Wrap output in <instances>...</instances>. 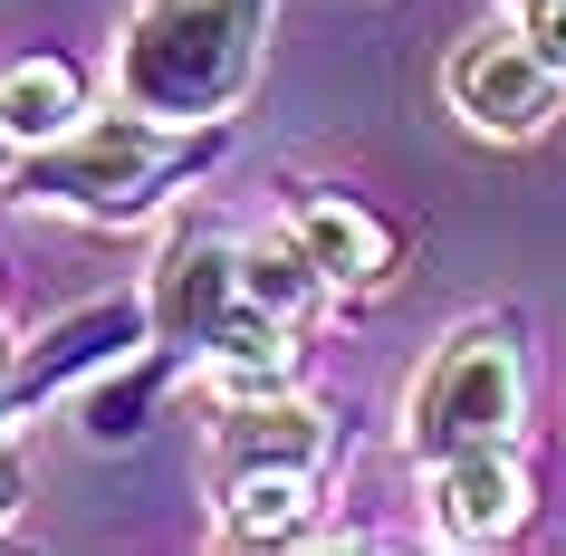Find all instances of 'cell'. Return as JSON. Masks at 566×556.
I'll return each mask as SVG.
<instances>
[{
  "label": "cell",
  "instance_id": "1",
  "mask_svg": "<svg viewBox=\"0 0 566 556\" xmlns=\"http://www.w3.org/2000/svg\"><path fill=\"white\" fill-rule=\"evenodd\" d=\"M240 240H250V231H231V221L192 211V221H174V231H164V250H154V269H145L154 346H174L211 403H240V394H289V384L307 375V346H298L307 326H279L260 297H250Z\"/></svg>",
  "mask_w": 566,
  "mask_h": 556
},
{
  "label": "cell",
  "instance_id": "2",
  "mask_svg": "<svg viewBox=\"0 0 566 556\" xmlns=\"http://www.w3.org/2000/svg\"><path fill=\"white\" fill-rule=\"evenodd\" d=\"M231 154V116H154V106H96L87 125H67L59 145H30L10 174V202L67 211L87 231H135L154 211H174L192 182Z\"/></svg>",
  "mask_w": 566,
  "mask_h": 556
},
{
  "label": "cell",
  "instance_id": "3",
  "mask_svg": "<svg viewBox=\"0 0 566 556\" xmlns=\"http://www.w3.org/2000/svg\"><path fill=\"white\" fill-rule=\"evenodd\" d=\"M279 0H135V20L116 30V67L106 87L154 116H231L250 77H260V39Z\"/></svg>",
  "mask_w": 566,
  "mask_h": 556
},
{
  "label": "cell",
  "instance_id": "4",
  "mask_svg": "<svg viewBox=\"0 0 566 556\" xmlns=\"http://www.w3.org/2000/svg\"><path fill=\"white\" fill-rule=\"evenodd\" d=\"M528 432V346L518 317H461L403 394V451L422 470L461 451H509Z\"/></svg>",
  "mask_w": 566,
  "mask_h": 556
},
{
  "label": "cell",
  "instance_id": "5",
  "mask_svg": "<svg viewBox=\"0 0 566 556\" xmlns=\"http://www.w3.org/2000/svg\"><path fill=\"white\" fill-rule=\"evenodd\" d=\"M442 106L471 125L480 145H528V135L557 125L566 77L537 59V39L509 20V30H471V39L442 59Z\"/></svg>",
  "mask_w": 566,
  "mask_h": 556
},
{
  "label": "cell",
  "instance_id": "6",
  "mask_svg": "<svg viewBox=\"0 0 566 556\" xmlns=\"http://www.w3.org/2000/svg\"><path fill=\"white\" fill-rule=\"evenodd\" d=\"M145 346H154V307H145V289L67 307V317H49L30 346H20V365H10V394H0V422L20 432V422H39L59 394L96 384L106 365H125V355H145Z\"/></svg>",
  "mask_w": 566,
  "mask_h": 556
},
{
  "label": "cell",
  "instance_id": "7",
  "mask_svg": "<svg viewBox=\"0 0 566 556\" xmlns=\"http://www.w3.org/2000/svg\"><path fill=\"white\" fill-rule=\"evenodd\" d=\"M289 231L307 240V260L327 269L336 297H375V289H394V269H403V221H385V211L365 202V192H346V182H298V192H289Z\"/></svg>",
  "mask_w": 566,
  "mask_h": 556
},
{
  "label": "cell",
  "instance_id": "8",
  "mask_svg": "<svg viewBox=\"0 0 566 556\" xmlns=\"http://www.w3.org/2000/svg\"><path fill=\"white\" fill-rule=\"evenodd\" d=\"M528 461H518V441L509 451H461V461H432L422 480V527L442 537V547H509L518 527H528Z\"/></svg>",
  "mask_w": 566,
  "mask_h": 556
},
{
  "label": "cell",
  "instance_id": "9",
  "mask_svg": "<svg viewBox=\"0 0 566 556\" xmlns=\"http://www.w3.org/2000/svg\"><path fill=\"white\" fill-rule=\"evenodd\" d=\"M327 461H336V422L298 384L211 403V480H231V470H327Z\"/></svg>",
  "mask_w": 566,
  "mask_h": 556
},
{
  "label": "cell",
  "instance_id": "10",
  "mask_svg": "<svg viewBox=\"0 0 566 556\" xmlns=\"http://www.w3.org/2000/svg\"><path fill=\"white\" fill-rule=\"evenodd\" d=\"M317 480L327 470H231V480H211V537L221 547H298L317 527Z\"/></svg>",
  "mask_w": 566,
  "mask_h": 556
},
{
  "label": "cell",
  "instance_id": "11",
  "mask_svg": "<svg viewBox=\"0 0 566 556\" xmlns=\"http://www.w3.org/2000/svg\"><path fill=\"white\" fill-rule=\"evenodd\" d=\"M192 375L174 346H145V355H125V365H106V375L77 394V441L87 451H125V441H145L154 432V403L174 394V384Z\"/></svg>",
  "mask_w": 566,
  "mask_h": 556
},
{
  "label": "cell",
  "instance_id": "12",
  "mask_svg": "<svg viewBox=\"0 0 566 556\" xmlns=\"http://www.w3.org/2000/svg\"><path fill=\"white\" fill-rule=\"evenodd\" d=\"M96 116V77L77 59H59V49H39V59H10L0 67V125L20 135V154L30 145H59L67 125Z\"/></svg>",
  "mask_w": 566,
  "mask_h": 556
},
{
  "label": "cell",
  "instance_id": "13",
  "mask_svg": "<svg viewBox=\"0 0 566 556\" xmlns=\"http://www.w3.org/2000/svg\"><path fill=\"white\" fill-rule=\"evenodd\" d=\"M240 269H250V297H260L279 326H317L336 307V289H327V269L307 260V240L289 231V211L269 221V231H250L240 240Z\"/></svg>",
  "mask_w": 566,
  "mask_h": 556
},
{
  "label": "cell",
  "instance_id": "14",
  "mask_svg": "<svg viewBox=\"0 0 566 556\" xmlns=\"http://www.w3.org/2000/svg\"><path fill=\"white\" fill-rule=\"evenodd\" d=\"M509 10H518V30L537 39V59L566 77V0H509Z\"/></svg>",
  "mask_w": 566,
  "mask_h": 556
},
{
  "label": "cell",
  "instance_id": "15",
  "mask_svg": "<svg viewBox=\"0 0 566 556\" xmlns=\"http://www.w3.org/2000/svg\"><path fill=\"white\" fill-rule=\"evenodd\" d=\"M20 499H30V461H20V441H10V422H0V527L20 518Z\"/></svg>",
  "mask_w": 566,
  "mask_h": 556
},
{
  "label": "cell",
  "instance_id": "16",
  "mask_svg": "<svg viewBox=\"0 0 566 556\" xmlns=\"http://www.w3.org/2000/svg\"><path fill=\"white\" fill-rule=\"evenodd\" d=\"M10 174H20V135L0 125V192H10Z\"/></svg>",
  "mask_w": 566,
  "mask_h": 556
},
{
  "label": "cell",
  "instance_id": "17",
  "mask_svg": "<svg viewBox=\"0 0 566 556\" xmlns=\"http://www.w3.org/2000/svg\"><path fill=\"white\" fill-rule=\"evenodd\" d=\"M10 365H20V336L0 326V394H10Z\"/></svg>",
  "mask_w": 566,
  "mask_h": 556
}]
</instances>
